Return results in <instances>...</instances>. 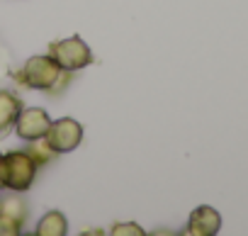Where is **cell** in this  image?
I'll use <instances>...</instances> for the list:
<instances>
[{
  "label": "cell",
  "instance_id": "1",
  "mask_svg": "<svg viewBox=\"0 0 248 236\" xmlns=\"http://www.w3.org/2000/svg\"><path fill=\"white\" fill-rule=\"evenodd\" d=\"M71 71H63L49 54L32 56L25 61L20 73H15L17 83L30 90H42L46 95H61L66 85H71Z\"/></svg>",
  "mask_w": 248,
  "mask_h": 236
},
{
  "label": "cell",
  "instance_id": "2",
  "mask_svg": "<svg viewBox=\"0 0 248 236\" xmlns=\"http://www.w3.org/2000/svg\"><path fill=\"white\" fill-rule=\"evenodd\" d=\"M37 178V163L27 151L3 154V188L13 192H27Z\"/></svg>",
  "mask_w": 248,
  "mask_h": 236
},
{
  "label": "cell",
  "instance_id": "3",
  "mask_svg": "<svg viewBox=\"0 0 248 236\" xmlns=\"http://www.w3.org/2000/svg\"><path fill=\"white\" fill-rule=\"evenodd\" d=\"M49 56L63 68V71H80L93 63V51L80 37H68L49 44Z\"/></svg>",
  "mask_w": 248,
  "mask_h": 236
},
{
  "label": "cell",
  "instance_id": "4",
  "mask_svg": "<svg viewBox=\"0 0 248 236\" xmlns=\"http://www.w3.org/2000/svg\"><path fill=\"white\" fill-rule=\"evenodd\" d=\"M44 139L49 142V146L56 154H68L73 149L80 146L83 142V125L73 117H61V120L49 125V132L44 134Z\"/></svg>",
  "mask_w": 248,
  "mask_h": 236
},
{
  "label": "cell",
  "instance_id": "5",
  "mask_svg": "<svg viewBox=\"0 0 248 236\" xmlns=\"http://www.w3.org/2000/svg\"><path fill=\"white\" fill-rule=\"evenodd\" d=\"M49 125H51V117L46 114V110L22 107L13 127H15V132L22 142H34V139H42L49 132Z\"/></svg>",
  "mask_w": 248,
  "mask_h": 236
},
{
  "label": "cell",
  "instance_id": "6",
  "mask_svg": "<svg viewBox=\"0 0 248 236\" xmlns=\"http://www.w3.org/2000/svg\"><path fill=\"white\" fill-rule=\"evenodd\" d=\"M219 229H221V214L214 207L202 205V207L192 209L187 226H185V234H190V236H214Z\"/></svg>",
  "mask_w": 248,
  "mask_h": 236
},
{
  "label": "cell",
  "instance_id": "7",
  "mask_svg": "<svg viewBox=\"0 0 248 236\" xmlns=\"http://www.w3.org/2000/svg\"><path fill=\"white\" fill-rule=\"evenodd\" d=\"M20 110H22V100L15 93L0 90V137H5L10 132V127L15 125Z\"/></svg>",
  "mask_w": 248,
  "mask_h": 236
},
{
  "label": "cell",
  "instance_id": "8",
  "mask_svg": "<svg viewBox=\"0 0 248 236\" xmlns=\"http://www.w3.org/2000/svg\"><path fill=\"white\" fill-rule=\"evenodd\" d=\"M34 234H37V236H66V234H68V219H66L61 212L51 209V212H46V214L39 219Z\"/></svg>",
  "mask_w": 248,
  "mask_h": 236
},
{
  "label": "cell",
  "instance_id": "9",
  "mask_svg": "<svg viewBox=\"0 0 248 236\" xmlns=\"http://www.w3.org/2000/svg\"><path fill=\"white\" fill-rule=\"evenodd\" d=\"M0 214L10 217V219H15V221H25V219H27V205H25L17 195L3 197V200H0Z\"/></svg>",
  "mask_w": 248,
  "mask_h": 236
},
{
  "label": "cell",
  "instance_id": "10",
  "mask_svg": "<svg viewBox=\"0 0 248 236\" xmlns=\"http://www.w3.org/2000/svg\"><path fill=\"white\" fill-rule=\"evenodd\" d=\"M27 154L32 156V161L37 163V168L39 166H44V163H49L54 156H59L51 146H49V142L42 137V139H34V142H30V146H27Z\"/></svg>",
  "mask_w": 248,
  "mask_h": 236
},
{
  "label": "cell",
  "instance_id": "11",
  "mask_svg": "<svg viewBox=\"0 0 248 236\" xmlns=\"http://www.w3.org/2000/svg\"><path fill=\"white\" fill-rule=\"evenodd\" d=\"M112 234L114 236H144L146 231L139 224H134V221H122V224H114L112 226Z\"/></svg>",
  "mask_w": 248,
  "mask_h": 236
},
{
  "label": "cell",
  "instance_id": "12",
  "mask_svg": "<svg viewBox=\"0 0 248 236\" xmlns=\"http://www.w3.org/2000/svg\"><path fill=\"white\" fill-rule=\"evenodd\" d=\"M22 231V221H15L10 217L0 214V236H17Z\"/></svg>",
  "mask_w": 248,
  "mask_h": 236
},
{
  "label": "cell",
  "instance_id": "13",
  "mask_svg": "<svg viewBox=\"0 0 248 236\" xmlns=\"http://www.w3.org/2000/svg\"><path fill=\"white\" fill-rule=\"evenodd\" d=\"M0 188H3V154H0Z\"/></svg>",
  "mask_w": 248,
  "mask_h": 236
}]
</instances>
